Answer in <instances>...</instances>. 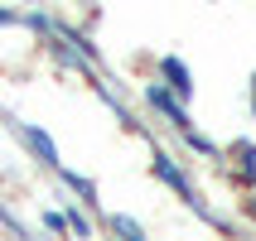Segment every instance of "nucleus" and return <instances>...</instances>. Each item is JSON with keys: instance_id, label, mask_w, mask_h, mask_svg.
Instances as JSON below:
<instances>
[{"instance_id": "7ed1b4c3", "label": "nucleus", "mask_w": 256, "mask_h": 241, "mask_svg": "<svg viewBox=\"0 0 256 241\" xmlns=\"http://www.w3.org/2000/svg\"><path fill=\"white\" fill-rule=\"evenodd\" d=\"M150 101H155L160 111L170 116L174 126H184V111H179V106H174V97H170V92H160V87H150Z\"/></svg>"}, {"instance_id": "20e7f679", "label": "nucleus", "mask_w": 256, "mask_h": 241, "mask_svg": "<svg viewBox=\"0 0 256 241\" xmlns=\"http://www.w3.org/2000/svg\"><path fill=\"white\" fill-rule=\"evenodd\" d=\"M29 145H34L48 164H58V155H54V145H48V135H44V130H29Z\"/></svg>"}, {"instance_id": "f257e3e1", "label": "nucleus", "mask_w": 256, "mask_h": 241, "mask_svg": "<svg viewBox=\"0 0 256 241\" xmlns=\"http://www.w3.org/2000/svg\"><path fill=\"white\" fill-rule=\"evenodd\" d=\"M155 174H160V179H164V184H170V188H179V193H184L188 203H194V193H188V184H184V174L174 169V164H170V159H164V155H155Z\"/></svg>"}, {"instance_id": "f03ea898", "label": "nucleus", "mask_w": 256, "mask_h": 241, "mask_svg": "<svg viewBox=\"0 0 256 241\" xmlns=\"http://www.w3.org/2000/svg\"><path fill=\"white\" fill-rule=\"evenodd\" d=\"M164 77H170V87L179 92V97H188V92H194V82H188V72H184V63H179V58H164Z\"/></svg>"}, {"instance_id": "39448f33", "label": "nucleus", "mask_w": 256, "mask_h": 241, "mask_svg": "<svg viewBox=\"0 0 256 241\" xmlns=\"http://www.w3.org/2000/svg\"><path fill=\"white\" fill-rule=\"evenodd\" d=\"M252 217H256V198H252Z\"/></svg>"}]
</instances>
